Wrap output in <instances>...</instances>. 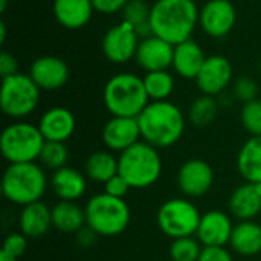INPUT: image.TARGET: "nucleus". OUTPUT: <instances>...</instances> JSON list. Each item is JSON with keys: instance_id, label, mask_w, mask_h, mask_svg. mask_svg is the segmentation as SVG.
Here are the masks:
<instances>
[{"instance_id": "obj_1", "label": "nucleus", "mask_w": 261, "mask_h": 261, "mask_svg": "<svg viewBox=\"0 0 261 261\" xmlns=\"http://www.w3.org/2000/svg\"><path fill=\"white\" fill-rule=\"evenodd\" d=\"M199 12L194 0H158L150 14L153 35L173 46L191 40L199 23Z\"/></svg>"}, {"instance_id": "obj_2", "label": "nucleus", "mask_w": 261, "mask_h": 261, "mask_svg": "<svg viewBox=\"0 0 261 261\" xmlns=\"http://www.w3.org/2000/svg\"><path fill=\"white\" fill-rule=\"evenodd\" d=\"M141 136L156 148L174 145L185 132V116L171 101H151L138 116Z\"/></svg>"}, {"instance_id": "obj_3", "label": "nucleus", "mask_w": 261, "mask_h": 261, "mask_svg": "<svg viewBox=\"0 0 261 261\" xmlns=\"http://www.w3.org/2000/svg\"><path fill=\"white\" fill-rule=\"evenodd\" d=\"M102 99L113 116L124 118H138L150 102L144 80L128 72L118 73L106 83Z\"/></svg>"}, {"instance_id": "obj_4", "label": "nucleus", "mask_w": 261, "mask_h": 261, "mask_svg": "<svg viewBox=\"0 0 261 261\" xmlns=\"http://www.w3.org/2000/svg\"><path fill=\"white\" fill-rule=\"evenodd\" d=\"M47 188V177L35 162L9 164L2 177V194L14 205L26 206L40 202Z\"/></svg>"}, {"instance_id": "obj_5", "label": "nucleus", "mask_w": 261, "mask_h": 261, "mask_svg": "<svg viewBox=\"0 0 261 261\" xmlns=\"http://www.w3.org/2000/svg\"><path fill=\"white\" fill-rule=\"evenodd\" d=\"M119 174L132 188L142 190L154 185L162 174V158L156 147L139 141L118 158Z\"/></svg>"}, {"instance_id": "obj_6", "label": "nucleus", "mask_w": 261, "mask_h": 261, "mask_svg": "<svg viewBox=\"0 0 261 261\" xmlns=\"http://www.w3.org/2000/svg\"><path fill=\"white\" fill-rule=\"evenodd\" d=\"M86 225L99 237H115L124 232L130 223V208L124 199L107 193L92 196L86 203Z\"/></svg>"}, {"instance_id": "obj_7", "label": "nucleus", "mask_w": 261, "mask_h": 261, "mask_svg": "<svg viewBox=\"0 0 261 261\" xmlns=\"http://www.w3.org/2000/svg\"><path fill=\"white\" fill-rule=\"evenodd\" d=\"M44 142L38 125L26 121H15L3 128L0 151L9 164L35 162L41 154Z\"/></svg>"}, {"instance_id": "obj_8", "label": "nucleus", "mask_w": 261, "mask_h": 261, "mask_svg": "<svg viewBox=\"0 0 261 261\" xmlns=\"http://www.w3.org/2000/svg\"><path fill=\"white\" fill-rule=\"evenodd\" d=\"M40 90L31 75L17 72L3 78L0 89V107L3 113L17 121L29 116L38 106Z\"/></svg>"}, {"instance_id": "obj_9", "label": "nucleus", "mask_w": 261, "mask_h": 261, "mask_svg": "<svg viewBox=\"0 0 261 261\" xmlns=\"http://www.w3.org/2000/svg\"><path fill=\"white\" fill-rule=\"evenodd\" d=\"M202 214L199 208L182 197L170 199L161 205L158 211V226L170 239H182L196 236Z\"/></svg>"}, {"instance_id": "obj_10", "label": "nucleus", "mask_w": 261, "mask_h": 261, "mask_svg": "<svg viewBox=\"0 0 261 261\" xmlns=\"http://www.w3.org/2000/svg\"><path fill=\"white\" fill-rule=\"evenodd\" d=\"M141 38L135 28L122 20V23L110 28L102 38V52L106 58L115 64L128 63L136 57Z\"/></svg>"}, {"instance_id": "obj_11", "label": "nucleus", "mask_w": 261, "mask_h": 261, "mask_svg": "<svg viewBox=\"0 0 261 261\" xmlns=\"http://www.w3.org/2000/svg\"><path fill=\"white\" fill-rule=\"evenodd\" d=\"M237 20V11L229 0H208L199 12V24L213 38L228 35Z\"/></svg>"}, {"instance_id": "obj_12", "label": "nucleus", "mask_w": 261, "mask_h": 261, "mask_svg": "<svg viewBox=\"0 0 261 261\" xmlns=\"http://www.w3.org/2000/svg\"><path fill=\"white\" fill-rule=\"evenodd\" d=\"M232 81V64L223 55L206 57L196 84L203 95L217 96L222 95Z\"/></svg>"}, {"instance_id": "obj_13", "label": "nucleus", "mask_w": 261, "mask_h": 261, "mask_svg": "<svg viewBox=\"0 0 261 261\" xmlns=\"http://www.w3.org/2000/svg\"><path fill=\"white\" fill-rule=\"evenodd\" d=\"M214 182V171L203 159L187 161L177 173V187L184 196L197 199L205 196Z\"/></svg>"}, {"instance_id": "obj_14", "label": "nucleus", "mask_w": 261, "mask_h": 261, "mask_svg": "<svg viewBox=\"0 0 261 261\" xmlns=\"http://www.w3.org/2000/svg\"><path fill=\"white\" fill-rule=\"evenodd\" d=\"M174 46L156 35L147 37L139 41L136 52V63L145 72L168 70L173 66Z\"/></svg>"}, {"instance_id": "obj_15", "label": "nucleus", "mask_w": 261, "mask_h": 261, "mask_svg": "<svg viewBox=\"0 0 261 261\" xmlns=\"http://www.w3.org/2000/svg\"><path fill=\"white\" fill-rule=\"evenodd\" d=\"M141 138L138 118L113 116L102 128V142L110 151L122 153L138 144Z\"/></svg>"}, {"instance_id": "obj_16", "label": "nucleus", "mask_w": 261, "mask_h": 261, "mask_svg": "<svg viewBox=\"0 0 261 261\" xmlns=\"http://www.w3.org/2000/svg\"><path fill=\"white\" fill-rule=\"evenodd\" d=\"M29 75L41 90L52 92L61 89L67 83L69 67L64 60L54 55H44L31 64Z\"/></svg>"}, {"instance_id": "obj_17", "label": "nucleus", "mask_w": 261, "mask_h": 261, "mask_svg": "<svg viewBox=\"0 0 261 261\" xmlns=\"http://www.w3.org/2000/svg\"><path fill=\"white\" fill-rule=\"evenodd\" d=\"M232 231L231 217L220 210H211L202 216L196 237L203 246H225L229 243Z\"/></svg>"}, {"instance_id": "obj_18", "label": "nucleus", "mask_w": 261, "mask_h": 261, "mask_svg": "<svg viewBox=\"0 0 261 261\" xmlns=\"http://www.w3.org/2000/svg\"><path fill=\"white\" fill-rule=\"evenodd\" d=\"M75 115L66 107H52L46 110L38 122V128L47 142H66L75 132Z\"/></svg>"}, {"instance_id": "obj_19", "label": "nucleus", "mask_w": 261, "mask_h": 261, "mask_svg": "<svg viewBox=\"0 0 261 261\" xmlns=\"http://www.w3.org/2000/svg\"><path fill=\"white\" fill-rule=\"evenodd\" d=\"M18 228L28 239H41L52 228V208L41 200L23 206L18 216Z\"/></svg>"}, {"instance_id": "obj_20", "label": "nucleus", "mask_w": 261, "mask_h": 261, "mask_svg": "<svg viewBox=\"0 0 261 261\" xmlns=\"http://www.w3.org/2000/svg\"><path fill=\"white\" fill-rule=\"evenodd\" d=\"M229 211L242 220H254L261 213V184L245 182L229 197Z\"/></svg>"}, {"instance_id": "obj_21", "label": "nucleus", "mask_w": 261, "mask_h": 261, "mask_svg": "<svg viewBox=\"0 0 261 261\" xmlns=\"http://www.w3.org/2000/svg\"><path fill=\"white\" fill-rule=\"evenodd\" d=\"M206 57L202 50V47L193 41L187 40L184 43H179L174 46V55H173V69L174 72L187 80H196Z\"/></svg>"}, {"instance_id": "obj_22", "label": "nucleus", "mask_w": 261, "mask_h": 261, "mask_svg": "<svg viewBox=\"0 0 261 261\" xmlns=\"http://www.w3.org/2000/svg\"><path fill=\"white\" fill-rule=\"evenodd\" d=\"M50 187L60 200L75 202L84 196L87 190V182L86 176L81 171L72 167H63L54 171L50 177Z\"/></svg>"}, {"instance_id": "obj_23", "label": "nucleus", "mask_w": 261, "mask_h": 261, "mask_svg": "<svg viewBox=\"0 0 261 261\" xmlns=\"http://www.w3.org/2000/svg\"><path fill=\"white\" fill-rule=\"evenodd\" d=\"M95 8L92 0H54V15L57 21L67 29L86 26Z\"/></svg>"}, {"instance_id": "obj_24", "label": "nucleus", "mask_w": 261, "mask_h": 261, "mask_svg": "<svg viewBox=\"0 0 261 261\" xmlns=\"http://www.w3.org/2000/svg\"><path fill=\"white\" fill-rule=\"evenodd\" d=\"M234 252L254 257L261 252V225L254 220H242L234 225V231L229 240Z\"/></svg>"}, {"instance_id": "obj_25", "label": "nucleus", "mask_w": 261, "mask_h": 261, "mask_svg": "<svg viewBox=\"0 0 261 261\" xmlns=\"http://www.w3.org/2000/svg\"><path fill=\"white\" fill-rule=\"evenodd\" d=\"M237 170L246 182L261 184V136H252L242 145Z\"/></svg>"}, {"instance_id": "obj_26", "label": "nucleus", "mask_w": 261, "mask_h": 261, "mask_svg": "<svg viewBox=\"0 0 261 261\" xmlns=\"http://www.w3.org/2000/svg\"><path fill=\"white\" fill-rule=\"evenodd\" d=\"M52 226L61 232H78L86 226V211L75 202L60 200L52 208Z\"/></svg>"}, {"instance_id": "obj_27", "label": "nucleus", "mask_w": 261, "mask_h": 261, "mask_svg": "<svg viewBox=\"0 0 261 261\" xmlns=\"http://www.w3.org/2000/svg\"><path fill=\"white\" fill-rule=\"evenodd\" d=\"M119 171L118 159L110 151H95L92 153L84 164L86 177L93 182L106 184Z\"/></svg>"}, {"instance_id": "obj_28", "label": "nucleus", "mask_w": 261, "mask_h": 261, "mask_svg": "<svg viewBox=\"0 0 261 261\" xmlns=\"http://www.w3.org/2000/svg\"><path fill=\"white\" fill-rule=\"evenodd\" d=\"M151 6L145 0H130L122 9L124 21L132 24L141 40L151 37L153 29L150 24Z\"/></svg>"}, {"instance_id": "obj_29", "label": "nucleus", "mask_w": 261, "mask_h": 261, "mask_svg": "<svg viewBox=\"0 0 261 261\" xmlns=\"http://www.w3.org/2000/svg\"><path fill=\"white\" fill-rule=\"evenodd\" d=\"M142 80L151 101H167L174 90V76L168 70L147 72Z\"/></svg>"}, {"instance_id": "obj_30", "label": "nucleus", "mask_w": 261, "mask_h": 261, "mask_svg": "<svg viewBox=\"0 0 261 261\" xmlns=\"http://www.w3.org/2000/svg\"><path fill=\"white\" fill-rule=\"evenodd\" d=\"M217 112H219V104L216 98L210 95H202L196 98L193 104L190 106L188 116L193 125L202 128V127L210 125L216 119Z\"/></svg>"}, {"instance_id": "obj_31", "label": "nucleus", "mask_w": 261, "mask_h": 261, "mask_svg": "<svg viewBox=\"0 0 261 261\" xmlns=\"http://www.w3.org/2000/svg\"><path fill=\"white\" fill-rule=\"evenodd\" d=\"M38 161L44 168L57 171L63 167H67L66 164L69 161V150L64 142H47L46 141Z\"/></svg>"}, {"instance_id": "obj_32", "label": "nucleus", "mask_w": 261, "mask_h": 261, "mask_svg": "<svg viewBox=\"0 0 261 261\" xmlns=\"http://www.w3.org/2000/svg\"><path fill=\"white\" fill-rule=\"evenodd\" d=\"M200 242L194 237L176 239L170 245V257L173 261H197L202 252Z\"/></svg>"}, {"instance_id": "obj_33", "label": "nucleus", "mask_w": 261, "mask_h": 261, "mask_svg": "<svg viewBox=\"0 0 261 261\" xmlns=\"http://www.w3.org/2000/svg\"><path fill=\"white\" fill-rule=\"evenodd\" d=\"M242 124L252 136H261V98L243 104Z\"/></svg>"}, {"instance_id": "obj_34", "label": "nucleus", "mask_w": 261, "mask_h": 261, "mask_svg": "<svg viewBox=\"0 0 261 261\" xmlns=\"http://www.w3.org/2000/svg\"><path fill=\"white\" fill-rule=\"evenodd\" d=\"M257 95H258V86H257V83L252 78L240 76L234 83V96L239 101H242L243 104L257 99Z\"/></svg>"}, {"instance_id": "obj_35", "label": "nucleus", "mask_w": 261, "mask_h": 261, "mask_svg": "<svg viewBox=\"0 0 261 261\" xmlns=\"http://www.w3.org/2000/svg\"><path fill=\"white\" fill-rule=\"evenodd\" d=\"M26 248H28V237H24L21 232H12L5 239L2 251L11 257L18 258L26 252Z\"/></svg>"}, {"instance_id": "obj_36", "label": "nucleus", "mask_w": 261, "mask_h": 261, "mask_svg": "<svg viewBox=\"0 0 261 261\" xmlns=\"http://www.w3.org/2000/svg\"><path fill=\"white\" fill-rule=\"evenodd\" d=\"M130 188L132 187L128 185V182L119 173L104 184V193H107L113 197H119V199H124Z\"/></svg>"}, {"instance_id": "obj_37", "label": "nucleus", "mask_w": 261, "mask_h": 261, "mask_svg": "<svg viewBox=\"0 0 261 261\" xmlns=\"http://www.w3.org/2000/svg\"><path fill=\"white\" fill-rule=\"evenodd\" d=\"M197 261H234V258L225 246H205Z\"/></svg>"}, {"instance_id": "obj_38", "label": "nucleus", "mask_w": 261, "mask_h": 261, "mask_svg": "<svg viewBox=\"0 0 261 261\" xmlns=\"http://www.w3.org/2000/svg\"><path fill=\"white\" fill-rule=\"evenodd\" d=\"M130 0H92L95 11L101 14H116L125 8Z\"/></svg>"}, {"instance_id": "obj_39", "label": "nucleus", "mask_w": 261, "mask_h": 261, "mask_svg": "<svg viewBox=\"0 0 261 261\" xmlns=\"http://www.w3.org/2000/svg\"><path fill=\"white\" fill-rule=\"evenodd\" d=\"M18 72V63L15 57L9 52H2L0 54V73L2 78H6L9 75H14Z\"/></svg>"}, {"instance_id": "obj_40", "label": "nucleus", "mask_w": 261, "mask_h": 261, "mask_svg": "<svg viewBox=\"0 0 261 261\" xmlns=\"http://www.w3.org/2000/svg\"><path fill=\"white\" fill-rule=\"evenodd\" d=\"M98 234L90 228V226H84V228H81L78 232H76V242H78V245L81 246V248H84V249H87V248H92L95 243H96V240H98Z\"/></svg>"}, {"instance_id": "obj_41", "label": "nucleus", "mask_w": 261, "mask_h": 261, "mask_svg": "<svg viewBox=\"0 0 261 261\" xmlns=\"http://www.w3.org/2000/svg\"><path fill=\"white\" fill-rule=\"evenodd\" d=\"M5 38H6V24L5 21H0V43L2 44L5 43Z\"/></svg>"}, {"instance_id": "obj_42", "label": "nucleus", "mask_w": 261, "mask_h": 261, "mask_svg": "<svg viewBox=\"0 0 261 261\" xmlns=\"http://www.w3.org/2000/svg\"><path fill=\"white\" fill-rule=\"evenodd\" d=\"M0 261H17L15 257H11V255H8L6 252H0Z\"/></svg>"}, {"instance_id": "obj_43", "label": "nucleus", "mask_w": 261, "mask_h": 261, "mask_svg": "<svg viewBox=\"0 0 261 261\" xmlns=\"http://www.w3.org/2000/svg\"><path fill=\"white\" fill-rule=\"evenodd\" d=\"M6 5H8V0H0V12L6 11Z\"/></svg>"}, {"instance_id": "obj_44", "label": "nucleus", "mask_w": 261, "mask_h": 261, "mask_svg": "<svg viewBox=\"0 0 261 261\" xmlns=\"http://www.w3.org/2000/svg\"><path fill=\"white\" fill-rule=\"evenodd\" d=\"M258 70H260V75H261V60H260V63H258Z\"/></svg>"}]
</instances>
